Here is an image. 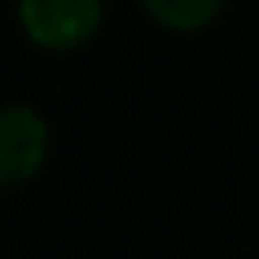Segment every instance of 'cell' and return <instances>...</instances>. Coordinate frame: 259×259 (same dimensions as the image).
Returning a JSON list of instances; mask_svg holds the SVG:
<instances>
[{
	"label": "cell",
	"mask_w": 259,
	"mask_h": 259,
	"mask_svg": "<svg viewBox=\"0 0 259 259\" xmlns=\"http://www.w3.org/2000/svg\"><path fill=\"white\" fill-rule=\"evenodd\" d=\"M105 0H19L26 41L46 53H71L102 30Z\"/></svg>",
	"instance_id": "obj_1"
},
{
	"label": "cell",
	"mask_w": 259,
	"mask_h": 259,
	"mask_svg": "<svg viewBox=\"0 0 259 259\" xmlns=\"http://www.w3.org/2000/svg\"><path fill=\"white\" fill-rule=\"evenodd\" d=\"M49 162V124L34 105H0V192L34 181Z\"/></svg>",
	"instance_id": "obj_2"
},
{
	"label": "cell",
	"mask_w": 259,
	"mask_h": 259,
	"mask_svg": "<svg viewBox=\"0 0 259 259\" xmlns=\"http://www.w3.org/2000/svg\"><path fill=\"white\" fill-rule=\"evenodd\" d=\"M226 0H143V12L173 34H195L222 15Z\"/></svg>",
	"instance_id": "obj_3"
}]
</instances>
